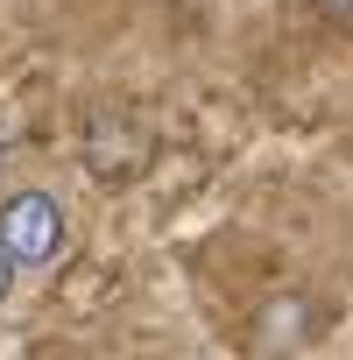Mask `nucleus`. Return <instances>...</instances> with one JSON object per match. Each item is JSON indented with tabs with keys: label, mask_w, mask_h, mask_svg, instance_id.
Here are the masks:
<instances>
[{
	"label": "nucleus",
	"mask_w": 353,
	"mask_h": 360,
	"mask_svg": "<svg viewBox=\"0 0 353 360\" xmlns=\"http://www.w3.org/2000/svg\"><path fill=\"white\" fill-rule=\"evenodd\" d=\"M325 332V304L304 290H283L255 311V353H311Z\"/></svg>",
	"instance_id": "f03ea898"
},
{
	"label": "nucleus",
	"mask_w": 353,
	"mask_h": 360,
	"mask_svg": "<svg viewBox=\"0 0 353 360\" xmlns=\"http://www.w3.org/2000/svg\"><path fill=\"white\" fill-rule=\"evenodd\" d=\"M64 240H71V219H64V205L50 191L29 184V191H15L8 205H0V248L22 262V276H43L64 255Z\"/></svg>",
	"instance_id": "f257e3e1"
},
{
	"label": "nucleus",
	"mask_w": 353,
	"mask_h": 360,
	"mask_svg": "<svg viewBox=\"0 0 353 360\" xmlns=\"http://www.w3.org/2000/svg\"><path fill=\"white\" fill-rule=\"evenodd\" d=\"M15 276H22V262H15L8 248H0V304H8V297H15Z\"/></svg>",
	"instance_id": "7ed1b4c3"
},
{
	"label": "nucleus",
	"mask_w": 353,
	"mask_h": 360,
	"mask_svg": "<svg viewBox=\"0 0 353 360\" xmlns=\"http://www.w3.org/2000/svg\"><path fill=\"white\" fill-rule=\"evenodd\" d=\"M318 15H332V22H353V0H318Z\"/></svg>",
	"instance_id": "20e7f679"
}]
</instances>
